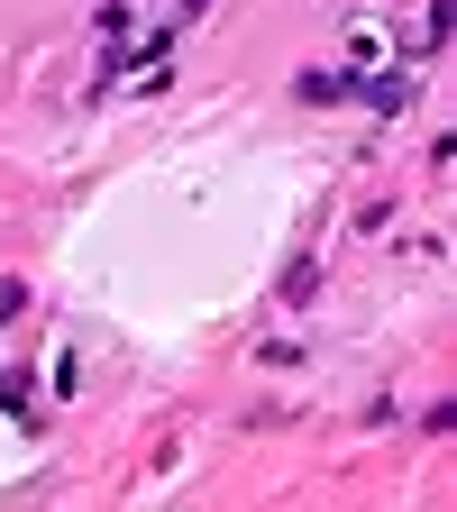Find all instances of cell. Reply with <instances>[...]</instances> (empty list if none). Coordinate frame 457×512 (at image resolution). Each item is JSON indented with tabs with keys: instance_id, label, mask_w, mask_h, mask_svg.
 Instances as JSON below:
<instances>
[{
	"instance_id": "cell-1",
	"label": "cell",
	"mask_w": 457,
	"mask_h": 512,
	"mask_svg": "<svg viewBox=\"0 0 457 512\" xmlns=\"http://www.w3.org/2000/svg\"><path fill=\"white\" fill-rule=\"evenodd\" d=\"M357 92H366V110H384V119H394V110L412 101V83H357Z\"/></svg>"
},
{
	"instance_id": "cell-2",
	"label": "cell",
	"mask_w": 457,
	"mask_h": 512,
	"mask_svg": "<svg viewBox=\"0 0 457 512\" xmlns=\"http://www.w3.org/2000/svg\"><path fill=\"white\" fill-rule=\"evenodd\" d=\"M348 92H357L348 74H302V101H348Z\"/></svg>"
},
{
	"instance_id": "cell-3",
	"label": "cell",
	"mask_w": 457,
	"mask_h": 512,
	"mask_svg": "<svg viewBox=\"0 0 457 512\" xmlns=\"http://www.w3.org/2000/svg\"><path fill=\"white\" fill-rule=\"evenodd\" d=\"M28 311V284H10V275H0V320H19Z\"/></svg>"
}]
</instances>
